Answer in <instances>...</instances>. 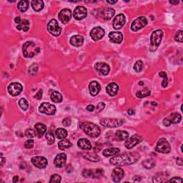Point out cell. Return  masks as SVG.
<instances>
[{"mask_svg":"<svg viewBox=\"0 0 183 183\" xmlns=\"http://www.w3.org/2000/svg\"><path fill=\"white\" fill-rule=\"evenodd\" d=\"M140 155L137 152L123 153L120 155L112 157L110 159V163L116 166H125L135 163L140 159Z\"/></svg>","mask_w":183,"mask_h":183,"instance_id":"cell-1","label":"cell"},{"mask_svg":"<svg viewBox=\"0 0 183 183\" xmlns=\"http://www.w3.org/2000/svg\"><path fill=\"white\" fill-rule=\"evenodd\" d=\"M80 127L89 137L95 138L100 135L101 130L99 127L94 123L86 122L80 123Z\"/></svg>","mask_w":183,"mask_h":183,"instance_id":"cell-2","label":"cell"},{"mask_svg":"<svg viewBox=\"0 0 183 183\" xmlns=\"http://www.w3.org/2000/svg\"><path fill=\"white\" fill-rule=\"evenodd\" d=\"M22 52L24 57L32 58L39 52V48L37 47L33 42H27L22 47Z\"/></svg>","mask_w":183,"mask_h":183,"instance_id":"cell-3","label":"cell"},{"mask_svg":"<svg viewBox=\"0 0 183 183\" xmlns=\"http://www.w3.org/2000/svg\"><path fill=\"white\" fill-rule=\"evenodd\" d=\"M163 37V32L160 29H157L153 32L150 37V48L151 52H154L158 48L161 43L162 38Z\"/></svg>","mask_w":183,"mask_h":183,"instance_id":"cell-4","label":"cell"},{"mask_svg":"<svg viewBox=\"0 0 183 183\" xmlns=\"http://www.w3.org/2000/svg\"><path fill=\"white\" fill-rule=\"evenodd\" d=\"M155 150L157 152L167 154L171 150V148H170V145L167 140L165 138H162L157 142Z\"/></svg>","mask_w":183,"mask_h":183,"instance_id":"cell-5","label":"cell"},{"mask_svg":"<svg viewBox=\"0 0 183 183\" xmlns=\"http://www.w3.org/2000/svg\"><path fill=\"white\" fill-rule=\"evenodd\" d=\"M124 120H119V119L113 118H103L100 120V124L107 127H117L124 124Z\"/></svg>","mask_w":183,"mask_h":183,"instance_id":"cell-6","label":"cell"},{"mask_svg":"<svg viewBox=\"0 0 183 183\" xmlns=\"http://www.w3.org/2000/svg\"><path fill=\"white\" fill-rule=\"evenodd\" d=\"M47 29L49 32L52 35L57 37L61 34L62 28L59 26L58 22L56 20H52L47 24Z\"/></svg>","mask_w":183,"mask_h":183,"instance_id":"cell-7","label":"cell"},{"mask_svg":"<svg viewBox=\"0 0 183 183\" xmlns=\"http://www.w3.org/2000/svg\"><path fill=\"white\" fill-rule=\"evenodd\" d=\"M148 24V20L144 17H140L137 19H136L132 23L131 29L134 32H137L140 29L143 28Z\"/></svg>","mask_w":183,"mask_h":183,"instance_id":"cell-8","label":"cell"},{"mask_svg":"<svg viewBox=\"0 0 183 183\" xmlns=\"http://www.w3.org/2000/svg\"><path fill=\"white\" fill-rule=\"evenodd\" d=\"M181 120H182V117L180 114L174 112L164 119L163 124L166 127H169L171 124H177L180 122Z\"/></svg>","mask_w":183,"mask_h":183,"instance_id":"cell-9","label":"cell"},{"mask_svg":"<svg viewBox=\"0 0 183 183\" xmlns=\"http://www.w3.org/2000/svg\"><path fill=\"white\" fill-rule=\"evenodd\" d=\"M39 111L41 113L46 114L47 115H53L56 112V107L48 103H43L39 107Z\"/></svg>","mask_w":183,"mask_h":183,"instance_id":"cell-10","label":"cell"},{"mask_svg":"<svg viewBox=\"0 0 183 183\" xmlns=\"http://www.w3.org/2000/svg\"><path fill=\"white\" fill-rule=\"evenodd\" d=\"M32 163L33 165H35L36 167L39 168V169H43L45 168L47 165H48V161L45 157L42 156H37L34 157L31 159Z\"/></svg>","mask_w":183,"mask_h":183,"instance_id":"cell-11","label":"cell"},{"mask_svg":"<svg viewBox=\"0 0 183 183\" xmlns=\"http://www.w3.org/2000/svg\"><path fill=\"white\" fill-rule=\"evenodd\" d=\"M142 141V137L138 135H134L130 137H128L125 142V147L127 149H132L134 147L140 144Z\"/></svg>","mask_w":183,"mask_h":183,"instance_id":"cell-12","label":"cell"},{"mask_svg":"<svg viewBox=\"0 0 183 183\" xmlns=\"http://www.w3.org/2000/svg\"><path fill=\"white\" fill-rule=\"evenodd\" d=\"M23 89L22 85L18 82L11 83L8 86V92L12 96H17L22 92Z\"/></svg>","mask_w":183,"mask_h":183,"instance_id":"cell-13","label":"cell"},{"mask_svg":"<svg viewBox=\"0 0 183 183\" xmlns=\"http://www.w3.org/2000/svg\"><path fill=\"white\" fill-rule=\"evenodd\" d=\"M105 34V30L100 27H95L90 32V36L92 39L95 40V41H98V40L101 39L104 37Z\"/></svg>","mask_w":183,"mask_h":183,"instance_id":"cell-14","label":"cell"},{"mask_svg":"<svg viewBox=\"0 0 183 183\" xmlns=\"http://www.w3.org/2000/svg\"><path fill=\"white\" fill-rule=\"evenodd\" d=\"M87 10L84 7H77L74 11V17L77 20H82L87 17Z\"/></svg>","mask_w":183,"mask_h":183,"instance_id":"cell-15","label":"cell"},{"mask_svg":"<svg viewBox=\"0 0 183 183\" xmlns=\"http://www.w3.org/2000/svg\"><path fill=\"white\" fill-rule=\"evenodd\" d=\"M126 23V18L123 14H120L114 17L113 20V27L115 29H120Z\"/></svg>","mask_w":183,"mask_h":183,"instance_id":"cell-16","label":"cell"},{"mask_svg":"<svg viewBox=\"0 0 183 183\" xmlns=\"http://www.w3.org/2000/svg\"><path fill=\"white\" fill-rule=\"evenodd\" d=\"M95 69L102 75H107L110 72V66L105 62H97L95 65Z\"/></svg>","mask_w":183,"mask_h":183,"instance_id":"cell-17","label":"cell"},{"mask_svg":"<svg viewBox=\"0 0 183 183\" xmlns=\"http://www.w3.org/2000/svg\"><path fill=\"white\" fill-rule=\"evenodd\" d=\"M72 17V12L69 9H64L59 13V20L61 21L63 24L69 22L70 19Z\"/></svg>","mask_w":183,"mask_h":183,"instance_id":"cell-18","label":"cell"},{"mask_svg":"<svg viewBox=\"0 0 183 183\" xmlns=\"http://www.w3.org/2000/svg\"><path fill=\"white\" fill-rule=\"evenodd\" d=\"M125 175V172L121 167L114 168L112 171V180L115 182H120Z\"/></svg>","mask_w":183,"mask_h":183,"instance_id":"cell-19","label":"cell"},{"mask_svg":"<svg viewBox=\"0 0 183 183\" xmlns=\"http://www.w3.org/2000/svg\"><path fill=\"white\" fill-rule=\"evenodd\" d=\"M115 14V10L112 8H104L101 9L100 12V17L103 20H109Z\"/></svg>","mask_w":183,"mask_h":183,"instance_id":"cell-20","label":"cell"},{"mask_svg":"<svg viewBox=\"0 0 183 183\" xmlns=\"http://www.w3.org/2000/svg\"><path fill=\"white\" fill-rule=\"evenodd\" d=\"M67 161V155L65 153H60L57 155L54 160V164L57 167H62L65 165Z\"/></svg>","mask_w":183,"mask_h":183,"instance_id":"cell-21","label":"cell"},{"mask_svg":"<svg viewBox=\"0 0 183 183\" xmlns=\"http://www.w3.org/2000/svg\"><path fill=\"white\" fill-rule=\"evenodd\" d=\"M109 38L110 41L113 43L120 44L122 42L123 35L120 32H111L109 34Z\"/></svg>","mask_w":183,"mask_h":183,"instance_id":"cell-22","label":"cell"},{"mask_svg":"<svg viewBox=\"0 0 183 183\" xmlns=\"http://www.w3.org/2000/svg\"><path fill=\"white\" fill-rule=\"evenodd\" d=\"M104 173V171L103 170L98 169L96 170V172H93V170H84L82 172V175L84 177L89 178V177H99L102 175Z\"/></svg>","mask_w":183,"mask_h":183,"instance_id":"cell-23","label":"cell"},{"mask_svg":"<svg viewBox=\"0 0 183 183\" xmlns=\"http://www.w3.org/2000/svg\"><path fill=\"white\" fill-rule=\"evenodd\" d=\"M89 89L91 95H92V96H96L97 95L99 94V91H100L101 89L100 84L97 82H96V81H93V82H90V84H89Z\"/></svg>","mask_w":183,"mask_h":183,"instance_id":"cell-24","label":"cell"},{"mask_svg":"<svg viewBox=\"0 0 183 183\" xmlns=\"http://www.w3.org/2000/svg\"><path fill=\"white\" fill-rule=\"evenodd\" d=\"M77 145L80 148L82 149L83 150H90L92 148V145L90 141L89 140L85 139V138H82L78 140Z\"/></svg>","mask_w":183,"mask_h":183,"instance_id":"cell-25","label":"cell"},{"mask_svg":"<svg viewBox=\"0 0 183 183\" xmlns=\"http://www.w3.org/2000/svg\"><path fill=\"white\" fill-rule=\"evenodd\" d=\"M84 43V38L81 35H74L70 38V44L72 46L79 47Z\"/></svg>","mask_w":183,"mask_h":183,"instance_id":"cell-26","label":"cell"},{"mask_svg":"<svg viewBox=\"0 0 183 183\" xmlns=\"http://www.w3.org/2000/svg\"><path fill=\"white\" fill-rule=\"evenodd\" d=\"M35 129L36 131L37 136L39 138L43 137L47 132V127L42 123H37L35 126Z\"/></svg>","mask_w":183,"mask_h":183,"instance_id":"cell-27","label":"cell"},{"mask_svg":"<svg viewBox=\"0 0 183 183\" xmlns=\"http://www.w3.org/2000/svg\"><path fill=\"white\" fill-rule=\"evenodd\" d=\"M119 90V86L116 83L112 82L109 84L106 87V91L110 96H114L118 94V92Z\"/></svg>","mask_w":183,"mask_h":183,"instance_id":"cell-28","label":"cell"},{"mask_svg":"<svg viewBox=\"0 0 183 183\" xmlns=\"http://www.w3.org/2000/svg\"><path fill=\"white\" fill-rule=\"evenodd\" d=\"M120 152V149L118 148H108V149H105V150L103 151V155L105 157L113 156V155H117Z\"/></svg>","mask_w":183,"mask_h":183,"instance_id":"cell-29","label":"cell"},{"mask_svg":"<svg viewBox=\"0 0 183 183\" xmlns=\"http://www.w3.org/2000/svg\"><path fill=\"white\" fill-rule=\"evenodd\" d=\"M32 7L35 12H39L44 8V2L42 0H34L32 2Z\"/></svg>","mask_w":183,"mask_h":183,"instance_id":"cell-30","label":"cell"},{"mask_svg":"<svg viewBox=\"0 0 183 183\" xmlns=\"http://www.w3.org/2000/svg\"><path fill=\"white\" fill-rule=\"evenodd\" d=\"M82 155L84 157L85 159H88L89 161L98 162L100 160V157H99L97 155H95V154H92V153H89V152H83L82 153Z\"/></svg>","mask_w":183,"mask_h":183,"instance_id":"cell-31","label":"cell"},{"mask_svg":"<svg viewBox=\"0 0 183 183\" xmlns=\"http://www.w3.org/2000/svg\"><path fill=\"white\" fill-rule=\"evenodd\" d=\"M50 98L55 103H60L62 101V96L59 92L53 91L50 95Z\"/></svg>","mask_w":183,"mask_h":183,"instance_id":"cell-32","label":"cell"},{"mask_svg":"<svg viewBox=\"0 0 183 183\" xmlns=\"http://www.w3.org/2000/svg\"><path fill=\"white\" fill-rule=\"evenodd\" d=\"M129 137V133L126 131L123 130H118L115 133L116 139L119 141H123V140H127Z\"/></svg>","mask_w":183,"mask_h":183,"instance_id":"cell-33","label":"cell"},{"mask_svg":"<svg viewBox=\"0 0 183 183\" xmlns=\"http://www.w3.org/2000/svg\"><path fill=\"white\" fill-rule=\"evenodd\" d=\"M17 29L18 30H23L24 32L28 31L29 29V21H27V20H22L20 22V24H18L17 26Z\"/></svg>","mask_w":183,"mask_h":183,"instance_id":"cell-34","label":"cell"},{"mask_svg":"<svg viewBox=\"0 0 183 183\" xmlns=\"http://www.w3.org/2000/svg\"><path fill=\"white\" fill-rule=\"evenodd\" d=\"M72 146V144L71 143V142H70L69 140L66 139H63L62 140H61L58 144L59 148L62 150H67V149L71 148Z\"/></svg>","mask_w":183,"mask_h":183,"instance_id":"cell-35","label":"cell"},{"mask_svg":"<svg viewBox=\"0 0 183 183\" xmlns=\"http://www.w3.org/2000/svg\"><path fill=\"white\" fill-rule=\"evenodd\" d=\"M29 1H27V0L20 1V2H19L18 6H17L18 9L22 12H26L29 8Z\"/></svg>","mask_w":183,"mask_h":183,"instance_id":"cell-36","label":"cell"},{"mask_svg":"<svg viewBox=\"0 0 183 183\" xmlns=\"http://www.w3.org/2000/svg\"><path fill=\"white\" fill-rule=\"evenodd\" d=\"M55 135L58 139H65L67 136V131L64 128H58L55 131Z\"/></svg>","mask_w":183,"mask_h":183,"instance_id":"cell-37","label":"cell"},{"mask_svg":"<svg viewBox=\"0 0 183 183\" xmlns=\"http://www.w3.org/2000/svg\"><path fill=\"white\" fill-rule=\"evenodd\" d=\"M150 95V91L148 88H144L142 90L138 91L136 93V96L139 98H144L145 97H148Z\"/></svg>","mask_w":183,"mask_h":183,"instance_id":"cell-38","label":"cell"},{"mask_svg":"<svg viewBox=\"0 0 183 183\" xmlns=\"http://www.w3.org/2000/svg\"><path fill=\"white\" fill-rule=\"evenodd\" d=\"M45 137H46L47 140V143L49 145H52V144H54L55 139H54V134H53L52 131L49 130L48 132H47Z\"/></svg>","mask_w":183,"mask_h":183,"instance_id":"cell-39","label":"cell"},{"mask_svg":"<svg viewBox=\"0 0 183 183\" xmlns=\"http://www.w3.org/2000/svg\"><path fill=\"white\" fill-rule=\"evenodd\" d=\"M142 165L146 169H151L155 166V162L153 159H146L142 162Z\"/></svg>","mask_w":183,"mask_h":183,"instance_id":"cell-40","label":"cell"},{"mask_svg":"<svg viewBox=\"0 0 183 183\" xmlns=\"http://www.w3.org/2000/svg\"><path fill=\"white\" fill-rule=\"evenodd\" d=\"M163 174L164 173H158V174H157L155 176H154V177H153V182H162L163 181H162V179H163V180L165 181H165H167V177H166L165 175L162 176Z\"/></svg>","mask_w":183,"mask_h":183,"instance_id":"cell-41","label":"cell"},{"mask_svg":"<svg viewBox=\"0 0 183 183\" xmlns=\"http://www.w3.org/2000/svg\"><path fill=\"white\" fill-rule=\"evenodd\" d=\"M143 69V62L141 60H138L135 62L134 65V69L136 72H142Z\"/></svg>","mask_w":183,"mask_h":183,"instance_id":"cell-42","label":"cell"},{"mask_svg":"<svg viewBox=\"0 0 183 183\" xmlns=\"http://www.w3.org/2000/svg\"><path fill=\"white\" fill-rule=\"evenodd\" d=\"M19 105L23 110H27L29 107V103L26 99L22 98L19 101Z\"/></svg>","mask_w":183,"mask_h":183,"instance_id":"cell-43","label":"cell"},{"mask_svg":"<svg viewBox=\"0 0 183 183\" xmlns=\"http://www.w3.org/2000/svg\"><path fill=\"white\" fill-rule=\"evenodd\" d=\"M37 135L36 134L35 129H27L26 131H25V136L28 138H33L35 137V136Z\"/></svg>","mask_w":183,"mask_h":183,"instance_id":"cell-44","label":"cell"},{"mask_svg":"<svg viewBox=\"0 0 183 183\" xmlns=\"http://www.w3.org/2000/svg\"><path fill=\"white\" fill-rule=\"evenodd\" d=\"M61 180H62V179H61L60 175H59V174H53V175L51 176L50 182H55V183L60 182Z\"/></svg>","mask_w":183,"mask_h":183,"instance_id":"cell-45","label":"cell"},{"mask_svg":"<svg viewBox=\"0 0 183 183\" xmlns=\"http://www.w3.org/2000/svg\"><path fill=\"white\" fill-rule=\"evenodd\" d=\"M37 70H38V65L37 64H33V65H31L30 67H29V73L31 75H34V74L37 73Z\"/></svg>","mask_w":183,"mask_h":183,"instance_id":"cell-46","label":"cell"},{"mask_svg":"<svg viewBox=\"0 0 183 183\" xmlns=\"http://www.w3.org/2000/svg\"><path fill=\"white\" fill-rule=\"evenodd\" d=\"M182 36H183L182 30H179L175 35V37H174V39H175L177 42H183Z\"/></svg>","mask_w":183,"mask_h":183,"instance_id":"cell-47","label":"cell"},{"mask_svg":"<svg viewBox=\"0 0 183 183\" xmlns=\"http://www.w3.org/2000/svg\"><path fill=\"white\" fill-rule=\"evenodd\" d=\"M34 140L32 139H29L28 140H27L24 143V147L27 149H31L34 147Z\"/></svg>","mask_w":183,"mask_h":183,"instance_id":"cell-48","label":"cell"},{"mask_svg":"<svg viewBox=\"0 0 183 183\" xmlns=\"http://www.w3.org/2000/svg\"><path fill=\"white\" fill-rule=\"evenodd\" d=\"M71 119L70 118H65V119H64L63 120V121H62V124H63V125L64 126H65V127H69L70 125H71Z\"/></svg>","mask_w":183,"mask_h":183,"instance_id":"cell-49","label":"cell"},{"mask_svg":"<svg viewBox=\"0 0 183 183\" xmlns=\"http://www.w3.org/2000/svg\"><path fill=\"white\" fill-rule=\"evenodd\" d=\"M105 103H99L98 105H97V112H99L103 111V110H104V108H105Z\"/></svg>","mask_w":183,"mask_h":183,"instance_id":"cell-50","label":"cell"},{"mask_svg":"<svg viewBox=\"0 0 183 183\" xmlns=\"http://www.w3.org/2000/svg\"><path fill=\"white\" fill-rule=\"evenodd\" d=\"M169 182H182V180L179 177H174L169 180Z\"/></svg>","mask_w":183,"mask_h":183,"instance_id":"cell-51","label":"cell"},{"mask_svg":"<svg viewBox=\"0 0 183 183\" xmlns=\"http://www.w3.org/2000/svg\"><path fill=\"white\" fill-rule=\"evenodd\" d=\"M42 97V89H39V90L37 92V94L35 95V97L37 99H41Z\"/></svg>","mask_w":183,"mask_h":183,"instance_id":"cell-52","label":"cell"},{"mask_svg":"<svg viewBox=\"0 0 183 183\" xmlns=\"http://www.w3.org/2000/svg\"><path fill=\"white\" fill-rule=\"evenodd\" d=\"M95 110V106L92 105H89L87 107V110L89 112H93Z\"/></svg>","mask_w":183,"mask_h":183,"instance_id":"cell-53","label":"cell"},{"mask_svg":"<svg viewBox=\"0 0 183 183\" xmlns=\"http://www.w3.org/2000/svg\"><path fill=\"white\" fill-rule=\"evenodd\" d=\"M159 76L162 78H165V77H167V74H166L165 72H160L159 73Z\"/></svg>","mask_w":183,"mask_h":183,"instance_id":"cell-54","label":"cell"},{"mask_svg":"<svg viewBox=\"0 0 183 183\" xmlns=\"http://www.w3.org/2000/svg\"><path fill=\"white\" fill-rule=\"evenodd\" d=\"M177 164L178 165H180V166H182V165H183V163H182V159L181 158H177Z\"/></svg>","mask_w":183,"mask_h":183,"instance_id":"cell-55","label":"cell"},{"mask_svg":"<svg viewBox=\"0 0 183 183\" xmlns=\"http://www.w3.org/2000/svg\"><path fill=\"white\" fill-rule=\"evenodd\" d=\"M5 159H6L5 158V157H3V154H2H2H1V165L2 166L4 165V162H5Z\"/></svg>","mask_w":183,"mask_h":183,"instance_id":"cell-56","label":"cell"},{"mask_svg":"<svg viewBox=\"0 0 183 183\" xmlns=\"http://www.w3.org/2000/svg\"><path fill=\"white\" fill-rule=\"evenodd\" d=\"M21 20H22V19L20 18V17H17L15 18V20H14V21H15V22L17 24H20V22H21Z\"/></svg>","mask_w":183,"mask_h":183,"instance_id":"cell-57","label":"cell"},{"mask_svg":"<svg viewBox=\"0 0 183 183\" xmlns=\"http://www.w3.org/2000/svg\"><path fill=\"white\" fill-rule=\"evenodd\" d=\"M128 114H129V115H133V114H135V111H134V110H128Z\"/></svg>","mask_w":183,"mask_h":183,"instance_id":"cell-58","label":"cell"},{"mask_svg":"<svg viewBox=\"0 0 183 183\" xmlns=\"http://www.w3.org/2000/svg\"><path fill=\"white\" fill-rule=\"evenodd\" d=\"M19 180V177L18 176H14L13 177V182H17Z\"/></svg>","mask_w":183,"mask_h":183,"instance_id":"cell-59","label":"cell"},{"mask_svg":"<svg viewBox=\"0 0 183 183\" xmlns=\"http://www.w3.org/2000/svg\"><path fill=\"white\" fill-rule=\"evenodd\" d=\"M170 4H172V5H177V4L179 3V2L178 1H177V2H173V1H170Z\"/></svg>","mask_w":183,"mask_h":183,"instance_id":"cell-60","label":"cell"},{"mask_svg":"<svg viewBox=\"0 0 183 183\" xmlns=\"http://www.w3.org/2000/svg\"><path fill=\"white\" fill-rule=\"evenodd\" d=\"M137 178H135V177L133 178V180H134V181H140V180H141V178H140V177H138V176H137Z\"/></svg>","mask_w":183,"mask_h":183,"instance_id":"cell-61","label":"cell"},{"mask_svg":"<svg viewBox=\"0 0 183 183\" xmlns=\"http://www.w3.org/2000/svg\"><path fill=\"white\" fill-rule=\"evenodd\" d=\"M107 2L109 4H112V5H113V4H115L118 2V1H107Z\"/></svg>","mask_w":183,"mask_h":183,"instance_id":"cell-62","label":"cell"},{"mask_svg":"<svg viewBox=\"0 0 183 183\" xmlns=\"http://www.w3.org/2000/svg\"><path fill=\"white\" fill-rule=\"evenodd\" d=\"M139 84H140V85H143L144 84V82H140Z\"/></svg>","mask_w":183,"mask_h":183,"instance_id":"cell-63","label":"cell"}]
</instances>
